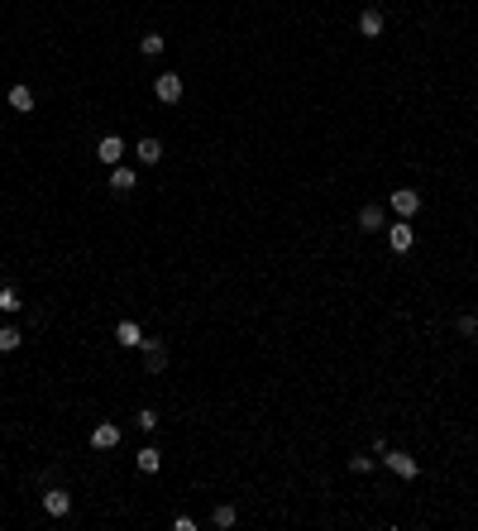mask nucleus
<instances>
[{
    "instance_id": "f257e3e1",
    "label": "nucleus",
    "mask_w": 478,
    "mask_h": 531,
    "mask_svg": "<svg viewBox=\"0 0 478 531\" xmlns=\"http://www.w3.org/2000/svg\"><path fill=\"white\" fill-rule=\"evenodd\" d=\"M153 96H158L163 106H177V101H182V77H177V72H163V77H153Z\"/></svg>"
},
{
    "instance_id": "f03ea898",
    "label": "nucleus",
    "mask_w": 478,
    "mask_h": 531,
    "mask_svg": "<svg viewBox=\"0 0 478 531\" xmlns=\"http://www.w3.org/2000/svg\"><path fill=\"white\" fill-rule=\"evenodd\" d=\"M383 464H388L397 478H416V474H421V469H416V459H411L407 450H383Z\"/></svg>"
},
{
    "instance_id": "7ed1b4c3",
    "label": "nucleus",
    "mask_w": 478,
    "mask_h": 531,
    "mask_svg": "<svg viewBox=\"0 0 478 531\" xmlns=\"http://www.w3.org/2000/svg\"><path fill=\"white\" fill-rule=\"evenodd\" d=\"M392 211H397L402 220H411V215L421 211V191H411V187H402V191H392Z\"/></svg>"
},
{
    "instance_id": "20e7f679",
    "label": "nucleus",
    "mask_w": 478,
    "mask_h": 531,
    "mask_svg": "<svg viewBox=\"0 0 478 531\" xmlns=\"http://www.w3.org/2000/svg\"><path fill=\"white\" fill-rule=\"evenodd\" d=\"M43 512H48V517H67V512H72V493H67V488H48V493H43Z\"/></svg>"
},
{
    "instance_id": "39448f33",
    "label": "nucleus",
    "mask_w": 478,
    "mask_h": 531,
    "mask_svg": "<svg viewBox=\"0 0 478 531\" xmlns=\"http://www.w3.org/2000/svg\"><path fill=\"white\" fill-rule=\"evenodd\" d=\"M139 349H144V369H149V373L168 369V349H163V340H144Z\"/></svg>"
},
{
    "instance_id": "423d86ee",
    "label": "nucleus",
    "mask_w": 478,
    "mask_h": 531,
    "mask_svg": "<svg viewBox=\"0 0 478 531\" xmlns=\"http://www.w3.org/2000/svg\"><path fill=\"white\" fill-rule=\"evenodd\" d=\"M96 159L106 163V168H115V163H125V139H115V134H106V139H101V149H96Z\"/></svg>"
},
{
    "instance_id": "0eeeda50",
    "label": "nucleus",
    "mask_w": 478,
    "mask_h": 531,
    "mask_svg": "<svg viewBox=\"0 0 478 531\" xmlns=\"http://www.w3.org/2000/svg\"><path fill=\"white\" fill-rule=\"evenodd\" d=\"M388 239H392V254H407V249H411V244H416V230H411V225H407V220H397V225H392V230H388Z\"/></svg>"
},
{
    "instance_id": "6e6552de",
    "label": "nucleus",
    "mask_w": 478,
    "mask_h": 531,
    "mask_svg": "<svg viewBox=\"0 0 478 531\" xmlns=\"http://www.w3.org/2000/svg\"><path fill=\"white\" fill-rule=\"evenodd\" d=\"M134 182H139V173H134V168H125V163H115V168H110V191H134Z\"/></svg>"
},
{
    "instance_id": "1a4fd4ad",
    "label": "nucleus",
    "mask_w": 478,
    "mask_h": 531,
    "mask_svg": "<svg viewBox=\"0 0 478 531\" xmlns=\"http://www.w3.org/2000/svg\"><path fill=\"white\" fill-rule=\"evenodd\" d=\"M115 441H120V426H110V422H101L91 431V450H110Z\"/></svg>"
},
{
    "instance_id": "9d476101",
    "label": "nucleus",
    "mask_w": 478,
    "mask_h": 531,
    "mask_svg": "<svg viewBox=\"0 0 478 531\" xmlns=\"http://www.w3.org/2000/svg\"><path fill=\"white\" fill-rule=\"evenodd\" d=\"M115 340H120L125 349H139L144 345V330H139L134 321H120V325H115Z\"/></svg>"
},
{
    "instance_id": "9b49d317",
    "label": "nucleus",
    "mask_w": 478,
    "mask_h": 531,
    "mask_svg": "<svg viewBox=\"0 0 478 531\" xmlns=\"http://www.w3.org/2000/svg\"><path fill=\"white\" fill-rule=\"evenodd\" d=\"M359 34H364V39H378V34H383V10H364V15H359Z\"/></svg>"
},
{
    "instance_id": "f8f14e48",
    "label": "nucleus",
    "mask_w": 478,
    "mask_h": 531,
    "mask_svg": "<svg viewBox=\"0 0 478 531\" xmlns=\"http://www.w3.org/2000/svg\"><path fill=\"white\" fill-rule=\"evenodd\" d=\"M383 220H388V215H383V206H364V211H359V230H364V235H373V230H383Z\"/></svg>"
},
{
    "instance_id": "ddd939ff",
    "label": "nucleus",
    "mask_w": 478,
    "mask_h": 531,
    "mask_svg": "<svg viewBox=\"0 0 478 531\" xmlns=\"http://www.w3.org/2000/svg\"><path fill=\"white\" fill-rule=\"evenodd\" d=\"M134 154H139V163H149V168H153V163H163V144H158V139H139V149H134Z\"/></svg>"
},
{
    "instance_id": "4468645a",
    "label": "nucleus",
    "mask_w": 478,
    "mask_h": 531,
    "mask_svg": "<svg viewBox=\"0 0 478 531\" xmlns=\"http://www.w3.org/2000/svg\"><path fill=\"white\" fill-rule=\"evenodd\" d=\"M10 106L20 110V115H29V110H34V91H29L25 81H20V86H10Z\"/></svg>"
},
{
    "instance_id": "2eb2a0df",
    "label": "nucleus",
    "mask_w": 478,
    "mask_h": 531,
    "mask_svg": "<svg viewBox=\"0 0 478 531\" xmlns=\"http://www.w3.org/2000/svg\"><path fill=\"white\" fill-rule=\"evenodd\" d=\"M134 464H139L144 474H158V469H163V455L153 450V445H144V450H139V459H134Z\"/></svg>"
},
{
    "instance_id": "dca6fc26",
    "label": "nucleus",
    "mask_w": 478,
    "mask_h": 531,
    "mask_svg": "<svg viewBox=\"0 0 478 531\" xmlns=\"http://www.w3.org/2000/svg\"><path fill=\"white\" fill-rule=\"evenodd\" d=\"M211 522H215V527H220V531H230V527H235V522H239V512H235V507H230V503H220V507H215V512H211Z\"/></svg>"
},
{
    "instance_id": "f3484780",
    "label": "nucleus",
    "mask_w": 478,
    "mask_h": 531,
    "mask_svg": "<svg viewBox=\"0 0 478 531\" xmlns=\"http://www.w3.org/2000/svg\"><path fill=\"white\" fill-rule=\"evenodd\" d=\"M139 53H144V58H158L163 53V34H144V39H139Z\"/></svg>"
},
{
    "instance_id": "a211bd4d",
    "label": "nucleus",
    "mask_w": 478,
    "mask_h": 531,
    "mask_svg": "<svg viewBox=\"0 0 478 531\" xmlns=\"http://www.w3.org/2000/svg\"><path fill=\"white\" fill-rule=\"evenodd\" d=\"M0 311H5V316L20 311V293H15V288H0Z\"/></svg>"
},
{
    "instance_id": "6ab92c4d",
    "label": "nucleus",
    "mask_w": 478,
    "mask_h": 531,
    "mask_svg": "<svg viewBox=\"0 0 478 531\" xmlns=\"http://www.w3.org/2000/svg\"><path fill=\"white\" fill-rule=\"evenodd\" d=\"M20 345H25V335H20L15 325H5V330H0V349L10 354V349H20Z\"/></svg>"
},
{
    "instance_id": "aec40b11",
    "label": "nucleus",
    "mask_w": 478,
    "mask_h": 531,
    "mask_svg": "<svg viewBox=\"0 0 478 531\" xmlns=\"http://www.w3.org/2000/svg\"><path fill=\"white\" fill-rule=\"evenodd\" d=\"M134 422H139V431H149V436H153V431H158V412H153V407H144Z\"/></svg>"
},
{
    "instance_id": "412c9836",
    "label": "nucleus",
    "mask_w": 478,
    "mask_h": 531,
    "mask_svg": "<svg viewBox=\"0 0 478 531\" xmlns=\"http://www.w3.org/2000/svg\"><path fill=\"white\" fill-rule=\"evenodd\" d=\"M454 325H459V335H478V316H474V311H469V316H459Z\"/></svg>"
},
{
    "instance_id": "4be33fe9",
    "label": "nucleus",
    "mask_w": 478,
    "mask_h": 531,
    "mask_svg": "<svg viewBox=\"0 0 478 531\" xmlns=\"http://www.w3.org/2000/svg\"><path fill=\"white\" fill-rule=\"evenodd\" d=\"M349 469H354V474H369L373 459H369V455H354V459H349Z\"/></svg>"
}]
</instances>
